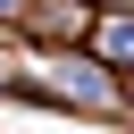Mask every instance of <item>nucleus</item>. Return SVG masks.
<instances>
[{
    "instance_id": "f257e3e1",
    "label": "nucleus",
    "mask_w": 134,
    "mask_h": 134,
    "mask_svg": "<svg viewBox=\"0 0 134 134\" xmlns=\"http://www.w3.org/2000/svg\"><path fill=\"white\" fill-rule=\"evenodd\" d=\"M84 34L100 42V59H109V67H134V17H92Z\"/></svg>"
},
{
    "instance_id": "f03ea898",
    "label": "nucleus",
    "mask_w": 134,
    "mask_h": 134,
    "mask_svg": "<svg viewBox=\"0 0 134 134\" xmlns=\"http://www.w3.org/2000/svg\"><path fill=\"white\" fill-rule=\"evenodd\" d=\"M17 8H25V0H0V17H17Z\"/></svg>"
}]
</instances>
